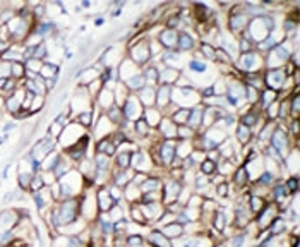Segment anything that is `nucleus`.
Returning a JSON list of instances; mask_svg holds the SVG:
<instances>
[{"label": "nucleus", "instance_id": "nucleus-1", "mask_svg": "<svg viewBox=\"0 0 300 247\" xmlns=\"http://www.w3.org/2000/svg\"><path fill=\"white\" fill-rule=\"evenodd\" d=\"M57 182H58V187H60V196H62V201L79 198L87 187H95L93 182L86 180L77 168H72L69 173H66L64 177H60Z\"/></svg>", "mask_w": 300, "mask_h": 247}, {"label": "nucleus", "instance_id": "nucleus-2", "mask_svg": "<svg viewBox=\"0 0 300 247\" xmlns=\"http://www.w3.org/2000/svg\"><path fill=\"white\" fill-rule=\"evenodd\" d=\"M87 134H89V131H87L86 127L79 126L76 120H71L66 127H64L62 134L58 136L57 146L60 148V151H66V149H69L71 146H74L76 143H79L82 137L87 136Z\"/></svg>", "mask_w": 300, "mask_h": 247}, {"label": "nucleus", "instance_id": "nucleus-3", "mask_svg": "<svg viewBox=\"0 0 300 247\" xmlns=\"http://www.w3.org/2000/svg\"><path fill=\"white\" fill-rule=\"evenodd\" d=\"M233 67L240 71L242 74H252V72H262L264 71V55L259 52H249L240 53L238 58L233 62Z\"/></svg>", "mask_w": 300, "mask_h": 247}, {"label": "nucleus", "instance_id": "nucleus-4", "mask_svg": "<svg viewBox=\"0 0 300 247\" xmlns=\"http://www.w3.org/2000/svg\"><path fill=\"white\" fill-rule=\"evenodd\" d=\"M98 214L100 209L98 201H96V191H93V187H91V189H86L79 196V217L91 225V223L96 222Z\"/></svg>", "mask_w": 300, "mask_h": 247}, {"label": "nucleus", "instance_id": "nucleus-5", "mask_svg": "<svg viewBox=\"0 0 300 247\" xmlns=\"http://www.w3.org/2000/svg\"><path fill=\"white\" fill-rule=\"evenodd\" d=\"M290 141H292V136L288 134V129H287V126H285V122H276V127L269 139V146H273L283 160L287 158L288 153L292 151L290 149Z\"/></svg>", "mask_w": 300, "mask_h": 247}, {"label": "nucleus", "instance_id": "nucleus-6", "mask_svg": "<svg viewBox=\"0 0 300 247\" xmlns=\"http://www.w3.org/2000/svg\"><path fill=\"white\" fill-rule=\"evenodd\" d=\"M127 52H129V58H131L137 67H144L151 62L149 41L146 38H142L139 41H129Z\"/></svg>", "mask_w": 300, "mask_h": 247}, {"label": "nucleus", "instance_id": "nucleus-7", "mask_svg": "<svg viewBox=\"0 0 300 247\" xmlns=\"http://www.w3.org/2000/svg\"><path fill=\"white\" fill-rule=\"evenodd\" d=\"M55 149H58L57 139L52 137V136H48V134H45L41 139H38L33 144V148H31V151H29V157H31V160H33L35 163L41 165V162H43V160L47 158L48 155L52 153V151H55Z\"/></svg>", "mask_w": 300, "mask_h": 247}, {"label": "nucleus", "instance_id": "nucleus-8", "mask_svg": "<svg viewBox=\"0 0 300 247\" xmlns=\"http://www.w3.org/2000/svg\"><path fill=\"white\" fill-rule=\"evenodd\" d=\"M252 17L249 16L247 11H246V6H235L232 7V11H230V16H228V27L230 31H232L233 35H242L244 31L247 29V24L249 21H251Z\"/></svg>", "mask_w": 300, "mask_h": 247}, {"label": "nucleus", "instance_id": "nucleus-9", "mask_svg": "<svg viewBox=\"0 0 300 247\" xmlns=\"http://www.w3.org/2000/svg\"><path fill=\"white\" fill-rule=\"evenodd\" d=\"M278 214H281L278 204L273 203V201H267L264 208H262L261 211L257 213L256 217H254V225H256L257 232L267 230V228L271 227V223L275 222V218L278 217Z\"/></svg>", "mask_w": 300, "mask_h": 247}, {"label": "nucleus", "instance_id": "nucleus-10", "mask_svg": "<svg viewBox=\"0 0 300 247\" xmlns=\"http://www.w3.org/2000/svg\"><path fill=\"white\" fill-rule=\"evenodd\" d=\"M131 168L134 172H141L151 175V172L155 170V162L151 157L149 149H137L136 153H132L131 157Z\"/></svg>", "mask_w": 300, "mask_h": 247}, {"label": "nucleus", "instance_id": "nucleus-11", "mask_svg": "<svg viewBox=\"0 0 300 247\" xmlns=\"http://www.w3.org/2000/svg\"><path fill=\"white\" fill-rule=\"evenodd\" d=\"M285 81H287V74H285V69H264L262 72V82H264V88L276 91L280 93L285 86Z\"/></svg>", "mask_w": 300, "mask_h": 247}, {"label": "nucleus", "instance_id": "nucleus-12", "mask_svg": "<svg viewBox=\"0 0 300 247\" xmlns=\"http://www.w3.org/2000/svg\"><path fill=\"white\" fill-rule=\"evenodd\" d=\"M91 132V139H93L95 137V143L96 141H100V139H105V137H110L113 134L115 131H117V126H115V123H112L110 122V118L105 115H101L98 120H96L95 123H93V127H91L89 129Z\"/></svg>", "mask_w": 300, "mask_h": 247}, {"label": "nucleus", "instance_id": "nucleus-13", "mask_svg": "<svg viewBox=\"0 0 300 247\" xmlns=\"http://www.w3.org/2000/svg\"><path fill=\"white\" fill-rule=\"evenodd\" d=\"M122 112H124V118L129 122H136L142 118V113H144V107L141 105L139 98L136 95L131 93L129 98L126 100V103L122 105Z\"/></svg>", "mask_w": 300, "mask_h": 247}, {"label": "nucleus", "instance_id": "nucleus-14", "mask_svg": "<svg viewBox=\"0 0 300 247\" xmlns=\"http://www.w3.org/2000/svg\"><path fill=\"white\" fill-rule=\"evenodd\" d=\"M182 180H177V178L163 180V186H161V203H163V206L172 204L177 201L180 191H182Z\"/></svg>", "mask_w": 300, "mask_h": 247}, {"label": "nucleus", "instance_id": "nucleus-15", "mask_svg": "<svg viewBox=\"0 0 300 247\" xmlns=\"http://www.w3.org/2000/svg\"><path fill=\"white\" fill-rule=\"evenodd\" d=\"M24 96H26V88L22 86V81L19 82L16 89L6 98V112L11 113L14 117L19 110H22V103H24Z\"/></svg>", "mask_w": 300, "mask_h": 247}, {"label": "nucleus", "instance_id": "nucleus-16", "mask_svg": "<svg viewBox=\"0 0 300 247\" xmlns=\"http://www.w3.org/2000/svg\"><path fill=\"white\" fill-rule=\"evenodd\" d=\"M21 214L17 208H7L0 211V233L12 232L16 225L19 223Z\"/></svg>", "mask_w": 300, "mask_h": 247}, {"label": "nucleus", "instance_id": "nucleus-17", "mask_svg": "<svg viewBox=\"0 0 300 247\" xmlns=\"http://www.w3.org/2000/svg\"><path fill=\"white\" fill-rule=\"evenodd\" d=\"M139 206L142 209V214H144L147 225H156L158 220L163 217V213H165V206L163 203H160V201L158 203H146V204L139 203Z\"/></svg>", "mask_w": 300, "mask_h": 247}, {"label": "nucleus", "instance_id": "nucleus-18", "mask_svg": "<svg viewBox=\"0 0 300 247\" xmlns=\"http://www.w3.org/2000/svg\"><path fill=\"white\" fill-rule=\"evenodd\" d=\"M141 72V67H137L136 64H134L131 58L126 57L122 62L118 64V71H117V76H118V81L120 82H126L127 79H131L136 74H139Z\"/></svg>", "mask_w": 300, "mask_h": 247}, {"label": "nucleus", "instance_id": "nucleus-19", "mask_svg": "<svg viewBox=\"0 0 300 247\" xmlns=\"http://www.w3.org/2000/svg\"><path fill=\"white\" fill-rule=\"evenodd\" d=\"M170 105H172V86L160 84L158 88H156V105L155 107L163 113Z\"/></svg>", "mask_w": 300, "mask_h": 247}, {"label": "nucleus", "instance_id": "nucleus-20", "mask_svg": "<svg viewBox=\"0 0 300 247\" xmlns=\"http://www.w3.org/2000/svg\"><path fill=\"white\" fill-rule=\"evenodd\" d=\"M96 107H98L101 112H107L115 105V98H113V89L107 88V86H103V89L100 91L98 95H96L95 102H93Z\"/></svg>", "mask_w": 300, "mask_h": 247}, {"label": "nucleus", "instance_id": "nucleus-21", "mask_svg": "<svg viewBox=\"0 0 300 247\" xmlns=\"http://www.w3.org/2000/svg\"><path fill=\"white\" fill-rule=\"evenodd\" d=\"M177 38L178 31L177 29H161L158 35V43L163 50H177Z\"/></svg>", "mask_w": 300, "mask_h": 247}, {"label": "nucleus", "instance_id": "nucleus-22", "mask_svg": "<svg viewBox=\"0 0 300 247\" xmlns=\"http://www.w3.org/2000/svg\"><path fill=\"white\" fill-rule=\"evenodd\" d=\"M196 38L186 29H178V38H177V52L178 53H186L192 52L196 48Z\"/></svg>", "mask_w": 300, "mask_h": 247}, {"label": "nucleus", "instance_id": "nucleus-23", "mask_svg": "<svg viewBox=\"0 0 300 247\" xmlns=\"http://www.w3.org/2000/svg\"><path fill=\"white\" fill-rule=\"evenodd\" d=\"M87 227H89V223L84 222V220L79 217L77 220H74L72 223H69V225H64V227L57 228L55 232L60 233V235H79V233L84 232Z\"/></svg>", "mask_w": 300, "mask_h": 247}, {"label": "nucleus", "instance_id": "nucleus-24", "mask_svg": "<svg viewBox=\"0 0 300 247\" xmlns=\"http://www.w3.org/2000/svg\"><path fill=\"white\" fill-rule=\"evenodd\" d=\"M156 131H158V134L161 139H172V141H177V126L170 120V117H163L160 122V126L156 127Z\"/></svg>", "mask_w": 300, "mask_h": 247}, {"label": "nucleus", "instance_id": "nucleus-25", "mask_svg": "<svg viewBox=\"0 0 300 247\" xmlns=\"http://www.w3.org/2000/svg\"><path fill=\"white\" fill-rule=\"evenodd\" d=\"M96 201H98L100 213H108L110 208L115 204V201H113L112 196H110L107 186H105V187H96Z\"/></svg>", "mask_w": 300, "mask_h": 247}, {"label": "nucleus", "instance_id": "nucleus-26", "mask_svg": "<svg viewBox=\"0 0 300 247\" xmlns=\"http://www.w3.org/2000/svg\"><path fill=\"white\" fill-rule=\"evenodd\" d=\"M134 177V170L132 168H126V170H118V168H113L112 172V184L120 187V189H126V187L131 184Z\"/></svg>", "mask_w": 300, "mask_h": 247}, {"label": "nucleus", "instance_id": "nucleus-27", "mask_svg": "<svg viewBox=\"0 0 300 247\" xmlns=\"http://www.w3.org/2000/svg\"><path fill=\"white\" fill-rule=\"evenodd\" d=\"M146 244L147 247H173V242L167 239L158 228L149 230V233H147V237H146Z\"/></svg>", "mask_w": 300, "mask_h": 247}, {"label": "nucleus", "instance_id": "nucleus-28", "mask_svg": "<svg viewBox=\"0 0 300 247\" xmlns=\"http://www.w3.org/2000/svg\"><path fill=\"white\" fill-rule=\"evenodd\" d=\"M158 74H160V84H165V86H175L178 81V77L182 76V72L177 71V69H170V67H161L158 69Z\"/></svg>", "mask_w": 300, "mask_h": 247}, {"label": "nucleus", "instance_id": "nucleus-29", "mask_svg": "<svg viewBox=\"0 0 300 247\" xmlns=\"http://www.w3.org/2000/svg\"><path fill=\"white\" fill-rule=\"evenodd\" d=\"M202 112H204V105H197V107L191 108V112H189V118H187V127H191L199 134L201 131V126H202Z\"/></svg>", "mask_w": 300, "mask_h": 247}, {"label": "nucleus", "instance_id": "nucleus-30", "mask_svg": "<svg viewBox=\"0 0 300 247\" xmlns=\"http://www.w3.org/2000/svg\"><path fill=\"white\" fill-rule=\"evenodd\" d=\"M136 96L139 98V102L144 108H151L156 105V88L155 86H144L141 91H137Z\"/></svg>", "mask_w": 300, "mask_h": 247}, {"label": "nucleus", "instance_id": "nucleus-31", "mask_svg": "<svg viewBox=\"0 0 300 247\" xmlns=\"http://www.w3.org/2000/svg\"><path fill=\"white\" fill-rule=\"evenodd\" d=\"M252 139H254L252 131L249 129L247 126H244V123L237 122V126H235V139L233 141H237L238 146H247L252 143Z\"/></svg>", "mask_w": 300, "mask_h": 247}, {"label": "nucleus", "instance_id": "nucleus-32", "mask_svg": "<svg viewBox=\"0 0 300 247\" xmlns=\"http://www.w3.org/2000/svg\"><path fill=\"white\" fill-rule=\"evenodd\" d=\"M95 153L105 155V157H108V158H113L115 153H117V146L112 143L110 137H105V139H100L95 143Z\"/></svg>", "mask_w": 300, "mask_h": 247}, {"label": "nucleus", "instance_id": "nucleus-33", "mask_svg": "<svg viewBox=\"0 0 300 247\" xmlns=\"http://www.w3.org/2000/svg\"><path fill=\"white\" fill-rule=\"evenodd\" d=\"M158 230L172 242L184 237V225H180V223H177V222H172V223H168V225L160 227Z\"/></svg>", "mask_w": 300, "mask_h": 247}, {"label": "nucleus", "instance_id": "nucleus-34", "mask_svg": "<svg viewBox=\"0 0 300 247\" xmlns=\"http://www.w3.org/2000/svg\"><path fill=\"white\" fill-rule=\"evenodd\" d=\"M232 186L238 187L240 191H244L247 186H251V182H249V177H247V172L246 168L242 167V165H238L237 168H235V172L232 173V182H230Z\"/></svg>", "mask_w": 300, "mask_h": 247}, {"label": "nucleus", "instance_id": "nucleus-35", "mask_svg": "<svg viewBox=\"0 0 300 247\" xmlns=\"http://www.w3.org/2000/svg\"><path fill=\"white\" fill-rule=\"evenodd\" d=\"M161 118H163V113H161L156 107L144 108V113H142V120H144L147 126L151 127V129H156V127L160 126Z\"/></svg>", "mask_w": 300, "mask_h": 247}, {"label": "nucleus", "instance_id": "nucleus-36", "mask_svg": "<svg viewBox=\"0 0 300 247\" xmlns=\"http://www.w3.org/2000/svg\"><path fill=\"white\" fill-rule=\"evenodd\" d=\"M161 186H163V178L161 177L147 175V178L139 187V191H141V194H144V192H161Z\"/></svg>", "mask_w": 300, "mask_h": 247}, {"label": "nucleus", "instance_id": "nucleus-37", "mask_svg": "<svg viewBox=\"0 0 300 247\" xmlns=\"http://www.w3.org/2000/svg\"><path fill=\"white\" fill-rule=\"evenodd\" d=\"M142 76L146 79V86H155L158 88V82H160V74H158V67L153 66V64H147L142 71Z\"/></svg>", "mask_w": 300, "mask_h": 247}, {"label": "nucleus", "instance_id": "nucleus-38", "mask_svg": "<svg viewBox=\"0 0 300 247\" xmlns=\"http://www.w3.org/2000/svg\"><path fill=\"white\" fill-rule=\"evenodd\" d=\"M58 72H60V67L58 64H53V62H43V66H41V71H40V77L41 79H58Z\"/></svg>", "mask_w": 300, "mask_h": 247}, {"label": "nucleus", "instance_id": "nucleus-39", "mask_svg": "<svg viewBox=\"0 0 300 247\" xmlns=\"http://www.w3.org/2000/svg\"><path fill=\"white\" fill-rule=\"evenodd\" d=\"M276 100H280L278 93H276V91H271V89L264 88L261 91V95H259V103H257V107H259L262 112H264V110L269 107L271 103H275Z\"/></svg>", "mask_w": 300, "mask_h": 247}, {"label": "nucleus", "instance_id": "nucleus-40", "mask_svg": "<svg viewBox=\"0 0 300 247\" xmlns=\"http://www.w3.org/2000/svg\"><path fill=\"white\" fill-rule=\"evenodd\" d=\"M129 95H131V91H129V89L126 88V84H124V82H120V81H118L117 84H115V88H113L115 105L122 108V105L126 103V100L129 98Z\"/></svg>", "mask_w": 300, "mask_h": 247}, {"label": "nucleus", "instance_id": "nucleus-41", "mask_svg": "<svg viewBox=\"0 0 300 247\" xmlns=\"http://www.w3.org/2000/svg\"><path fill=\"white\" fill-rule=\"evenodd\" d=\"M192 151H194L192 141H177V146H175V157L177 158L186 160L191 157Z\"/></svg>", "mask_w": 300, "mask_h": 247}, {"label": "nucleus", "instance_id": "nucleus-42", "mask_svg": "<svg viewBox=\"0 0 300 247\" xmlns=\"http://www.w3.org/2000/svg\"><path fill=\"white\" fill-rule=\"evenodd\" d=\"M127 211H129V218H131V222L137 223V225H147V222H146L144 214H142V209H141L139 203L129 204V209H127Z\"/></svg>", "mask_w": 300, "mask_h": 247}, {"label": "nucleus", "instance_id": "nucleus-43", "mask_svg": "<svg viewBox=\"0 0 300 247\" xmlns=\"http://www.w3.org/2000/svg\"><path fill=\"white\" fill-rule=\"evenodd\" d=\"M266 203H267V199L261 198V196L249 194V198H247V204H249V208H251V211L254 213V217H256V214L259 213L262 208H264Z\"/></svg>", "mask_w": 300, "mask_h": 247}, {"label": "nucleus", "instance_id": "nucleus-44", "mask_svg": "<svg viewBox=\"0 0 300 247\" xmlns=\"http://www.w3.org/2000/svg\"><path fill=\"white\" fill-rule=\"evenodd\" d=\"M11 77L16 82L26 79V66L24 62H12L11 64Z\"/></svg>", "mask_w": 300, "mask_h": 247}, {"label": "nucleus", "instance_id": "nucleus-45", "mask_svg": "<svg viewBox=\"0 0 300 247\" xmlns=\"http://www.w3.org/2000/svg\"><path fill=\"white\" fill-rule=\"evenodd\" d=\"M131 153H115L113 157V168H118V170H126V168H131Z\"/></svg>", "mask_w": 300, "mask_h": 247}, {"label": "nucleus", "instance_id": "nucleus-46", "mask_svg": "<svg viewBox=\"0 0 300 247\" xmlns=\"http://www.w3.org/2000/svg\"><path fill=\"white\" fill-rule=\"evenodd\" d=\"M105 115H107L108 118H110V122L112 123H115V126H122V122L126 120V118H124V112H122V108L120 107H117V105H113L112 108L110 110H107V112H105Z\"/></svg>", "mask_w": 300, "mask_h": 247}, {"label": "nucleus", "instance_id": "nucleus-47", "mask_svg": "<svg viewBox=\"0 0 300 247\" xmlns=\"http://www.w3.org/2000/svg\"><path fill=\"white\" fill-rule=\"evenodd\" d=\"M199 53L204 60L216 62V47H213L211 43H207V41H202V43L199 45Z\"/></svg>", "mask_w": 300, "mask_h": 247}, {"label": "nucleus", "instance_id": "nucleus-48", "mask_svg": "<svg viewBox=\"0 0 300 247\" xmlns=\"http://www.w3.org/2000/svg\"><path fill=\"white\" fill-rule=\"evenodd\" d=\"M197 132L187 126H177V141H194Z\"/></svg>", "mask_w": 300, "mask_h": 247}, {"label": "nucleus", "instance_id": "nucleus-49", "mask_svg": "<svg viewBox=\"0 0 300 247\" xmlns=\"http://www.w3.org/2000/svg\"><path fill=\"white\" fill-rule=\"evenodd\" d=\"M189 112H191V110H187V108H177L172 115H170V120H172L175 126H186L187 118H189Z\"/></svg>", "mask_w": 300, "mask_h": 247}, {"label": "nucleus", "instance_id": "nucleus-50", "mask_svg": "<svg viewBox=\"0 0 300 247\" xmlns=\"http://www.w3.org/2000/svg\"><path fill=\"white\" fill-rule=\"evenodd\" d=\"M72 120H76L79 126L86 127V129L89 131L91 127H93V113H91V110H87V112H82L79 115H76Z\"/></svg>", "mask_w": 300, "mask_h": 247}, {"label": "nucleus", "instance_id": "nucleus-51", "mask_svg": "<svg viewBox=\"0 0 300 247\" xmlns=\"http://www.w3.org/2000/svg\"><path fill=\"white\" fill-rule=\"evenodd\" d=\"M197 172H201V173H204L206 177H213L215 173H216V163L215 162H211V160H202L201 165L197 167Z\"/></svg>", "mask_w": 300, "mask_h": 247}, {"label": "nucleus", "instance_id": "nucleus-52", "mask_svg": "<svg viewBox=\"0 0 300 247\" xmlns=\"http://www.w3.org/2000/svg\"><path fill=\"white\" fill-rule=\"evenodd\" d=\"M33 173H17V187L24 192H29L31 180H33Z\"/></svg>", "mask_w": 300, "mask_h": 247}, {"label": "nucleus", "instance_id": "nucleus-53", "mask_svg": "<svg viewBox=\"0 0 300 247\" xmlns=\"http://www.w3.org/2000/svg\"><path fill=\"white\" fill-rule=\"evenodd\" d=\"M300 115V96L298 93L290 95V118H298Z\"/></svg>", "mask_w": 300, "mask_h": 247}, {"label": "nucleus", "instance_id": "nucleus-54", "mask_svg": "<svg viewBox=\"0 0 300 247\" xmlns=\"http://www.w3.org/2000/svg\"><path fill=\"white\" fill-rule=\"evenodd\" d=\"M189 71L196 72V74H202V72L207 71V64L206 60H201V58H192L189 62Z\"/></svg>", "mask_w": 300, "mask_h": 247}, {"label": "nucleus", "instance_id": "nucleus-55", "mask_svg": "<svg viewBox=\"0 0 300 247\" xmlns=\"http://www.w3.org/2000/svg\"><path fill=\"white\" fill-rule=\"evenodd\" d=\"M228 192H230V182L225 180L221 184L215 186V199H221V198H228Z\"/></svg>", "mask_w": 300, "mask_h": 247}, {"label": "nucleus", "instance_id": "nucleus-56", "mask_svg": "<svg viewBox=\"0 0 300 247\" xmlns=\"http://www.w3.org/2000/svg\"><path fill=\"white\" fill-rule=\"evenodd\" d=\"M283 182H285V187H287V191L290 192V194L297 196V192H298V177L297 175L287 177Z\"/></svg>", "mask_w": 300, "mask_h": 247}, {"label": "nucleus", "instance_id": "nucleus-57", "mask_svg": "<svg viewBox=\"0 0 300 247\" xmlns=\"http://www.w3.org/2000/svg\"><path fill=\"white\" fill-rule=\"evenodd\" d=\"M24 66H26V72H31V74L40 76V71H41V66H43V60H36V58H31V60H26L24 62Z\"/></svg>", "mask_w": 300, "mask_h": 247}, {"label": "nucleus", "instance_id": "nucleus-58", "mask_svg": "<svg viewBox=\"0 0 300 247\" xmlns=\"http://www.w3.org/2000/svg\"><path fill=\"white\" fill-rule=\"evenodd\" d=\"M43 187H47V186H45L43 178H41V175H40V172H36V173H35V177H33V180H31L29 192H31V194H35V192L41 191V189H43Z\"/></svg>", "mask_w": 300, "mask_h": 247}, {"label": "nucleus", "instance_id": "nucleus-59", "mask_svg": "<svg viewBox=\"0 0 300 247\" xmlns=\"http://www.w3.org/2000/svg\"><path fill=\"white\" fill-rule=\"evenodd\" d=\"M45 98H47V96H35L33 103H31V107H29V113H31V115H35V113L41 112V108L45 107Z\"/></svg>", "mask_w": 300, "mask_h": 247}, {"label": "nucleus", "instance_id": "nucleus-60", "mask_svg": "<svg viewBox=\"0 0 300 247\" xmlns=\"http://www.w3.org/2000/svg\"><path fill=\"white\" fill-rule=\"evenodd\" d=\"M9 77H11V62L0 58V79H9Z\"/></svg>", "mask_w": 300, "mask_h": 247}, {"label": "nucleus", "instance_id": "nucleus-61", "mask_svg": "<svg viewBox=\"0 0 300 247\" xmlns=\"http://www.w3.org/2000/svg\"><path fill=\"white\" fill-rule=\"evenodd\" d=\"M103 22H105L103 17H98V19H95V24H96V26H101Z\"/></svg>", "mask_w": 300, "mask_h": 247}]
</instances>
